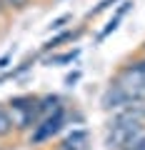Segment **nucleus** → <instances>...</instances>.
Segmentation results:
<instances>
[{
	"label": "nucleus",
	"instance_id": "2",
	"mask_svg": "<svg viewBox=\"0 0 145 150\" xmlns=\"http://www.w3.org/2000/svg\"><path fill=\"white\" fill-rule=\"evenodd\" d=\"M83 33H85V28H83V25H78V28H63V30H58L53 38H50V40H45V43H43L40 55H48V53H53V50L65 48L68 43H75Z\"/></svg>",
	"mask_w": 145,
	"mask_h": 150
},
{
	"label": "nucleus",
	"instance_id": "9",
	"mask_svg": "<svg viewBox=\"0 0 145 150\" xmlns=\"http://www.w3.org/2000/svg\"><path fill=\"white\" fill-rule=\"evenodd\" d=\"M8 5H10V10H13V15H18V13H25L28 8L33 5V0H5Z\"/></svg>",
	"mask_w": 145,
	"mask_h": 150
},
{
	"label": "nucleus",
	"instance_id": "5",
	"mask_svg": "<svg viewBox=\"0 0 145 150\" xmlns=\"http://www.w3.org/2000/svg\"><path fill=\"white\" fill-rule=\"evenodd\" d=\"M15 123H13V115H10V110H8V105L5 103H0V140L5 143V140H10V138H15Z\"/></svg>",
	"mask_w": 145,
	"mask_h": 150
},
{
	"label": "nucleus",
	"instance_id": "3",
	"mask_svg": "<svg viewBox=\"0 0 145 150\" xmlns=\"http://www.w3.org/2000/svg\"><path fill=\"white\" fill-rule=\"evenodd\" d=\"M58 145H60V148H65V150H93L90 135H88L85 128H73L65 138L58 140Z\"/></svg>",
	"mask_w": 145,
	"mask_h": 150
},
{
	"label": "nucleus",
	"instance_id": "8",
	"mask_svg": "<svg viewBox=\"0 0 145 150\" xmlns=\"http://www.w3.org/2000/svg\"><path fill=\"white\" fill-rule=\"evenodd\" d=\"M68 23H73V13H63V15H58L55 20H50L48 30L58 33V30H63V28H68Z\"/></svg>",
	"mask_w": 145,
	"mask_h": 150
},
{
	"label": "nucleus",
	"instance_id": "10",
	"mask_svg": "<svg viewBox=\"0 0 145 150\" xmlns=\"http://www.w3.org/2000/svg\"><path fill=\"white\" fill-rule=\"evenodd\" d=\"M115 3H118V0H100V3H98L95 8H90V10H88V18H95V15H100L103 10H108V8H113Z\"/></svg>",
	"mask_w": 145,
	"mask_h": 150
},
{
	"label": "nucleus",
	"instance_id": "14",
	"mask_svg": "<svg viewBox=\"0 0 145 150\" xmlns=\"http://www.w3.org/2000/svg\"><path fill=\"white\" fill-rule=\"evenodd\" d=\"M78 80H80V70H73V73H68V75H65V88H73Z\"/></svg>",
	"mask_w": 145,
	"mask_h": 150
},
{
	"label": "nucleus",
	"instance_id": "13",
	"mask_svg": "<svg viewBox=\"0 0 145 150\" xmlns=\"http://www.w3.org/2000/svg\"><path fill=\"white\" fill-rule=\"evenodd\" d=\"M13 53H15V48H13V50H8L5 55H0V73L10 68V63H13Z\"/></svg>",
	"mask_w": 145,
	"mask_h": 150
},
{
	"label": "nucleus",
	"instance_id": "16",
	"mask_svg": "<svg viewBox=\"0 0 145 150\" xmlns=\"http://www.w3.org/2000/svg\"><path fill=\"white\" fill-rule=\"evenodd\" d=\"M0 150H3V140H0Z\"/></svg>",
	"mask_w": 145,
	"mask_h": 150
},
{
	"label": "nucleus",
	"instance_id": "6",
	"mask_svg": "<svg viewBox=\"0 0 145 150\" xmlns=\"http://www.w3.org/2000/svg\"><path fill=\"white\" fill-rule=\"evenodd\" d=\"M78 58H80V48H73V50H53V55L45 58V65H73Z\"/></svg>",
	"mask_w": 145,
	"mask_h": 150
},
{
	"label": "nucleus",
	"instance_id": "15",
	"mask_svg": "<svg viewBox=\"0 0 145 150\" xmlns=\"http://www.w3.org/2000/svg\"><path fill=\"white\" fill-rule=\"evenodd\" d=\"M133 150H145V138H143V140H140V143H138V145H135V148H133Z\"/></svg>",
	"mask_w": 145,
	"mask_h": 150
},
{
	"label": "nucleus",
	"instance_id": "4",
	"mask_svg": "<svg viewBox=\"0 0 145 150\" xmlns=\"http://www.w3.org/2000/svg\"><path fill=\"white\" fill-rule=\"evenodd\" d=\"M65 98L60 93H40L38 95V110H40V118H45L48 112H53L58 105H63Z\"/></svg>",
	"mask_w": 145,
	"mask_h": 150
},
{
	"label": "nucleus",
	"instance_id": "7",
	"mask_svg": "<svg viewBox=\"0 0 145 150\" xmlns=\"http://www.w3.org/2000/svg\"><path fill=\"white\" fill-rule=\"evenodd\" d=\"M118 25H120V18H115V15H113V18H110V20L105 23V28H103V30L98 33L95 43H103V40H105V38L110 35V33H115V30H118Z\"/></svg>",
	"mask_w": 145,
	"mask_h": 150
},
{
	"label": "nucleus",
	"instance_id": "12",
	"mask_svg": "<svg viewBox=\"0 0 145 150\" xmlns=\"http://www.w3.org/2000/svg\"><path fill=\"white\" fill-rule=\"evenodd\" d=\"M10 18H13V10H10V5H8L5 0H0V23L10 20Z\"/></svg>",
	"mask_w": 145,
	"mask_h": 150
},
{
	"label": "nucleus",
	"instance_id": "11",
	"mask_svg": "<svg viewBox=\"0 0 145 150\" xmlns=\"http://www.w3.org/2000/svg\"><path fill=\"white\" fill-rule=\"evenodd\" d=\"M133 5H135L133 0H123V3H120V8H118V10H115V18H120V20H123V18L128 15V10H130V8H133Z\"/></svg>",
	"mask_w": 145,
	"mask_h": 150
},
{
	"label": "nucleus",
	"instance_id": "1",
	"mask_svg": "<svg viewBox=\"0 0 145 150\" xmlns=\"http://www.w3.org/2000/svg\"><path fill=\"white\" fill-rule=\"evenodd\" d=\"M68 120H70V108H68V103H63V105H58L53 112H48L45 118H40V123L25 135L28 145H30V148H40V145L50 143L53 138H58V135L68 128Z\"/></svg>",
	"mask_w": 145,
	"mask_h": 150
}]
</instances>
